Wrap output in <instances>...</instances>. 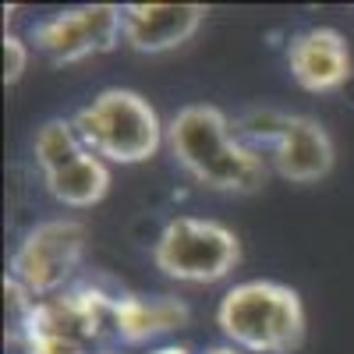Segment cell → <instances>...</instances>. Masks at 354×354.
Wrapping results in <instances>:
<instances>
[{"label":"cell","instance_id":"4","mask_svg":"<svg viewBox=\"0 0 354 354\" xmlns=\"http://www.w3.org/2000/svg\"><path fill=\"white\" fill-rule=\"evenodd\" d=\"M241 262V241L230 227L202 216L170 220L153 245V266L177 283H216Z\"/></svg>","mask_w":354,"mask_h":354},{"label":"cell","instance_id":"15","mask_svg":"<svg viewBox=\"0 0 354 354\" xmlns=\"http://www.w3.org/2000/svg\"><path fill=\"white\" fill-rule=\"evenodd\" d=\"M205 354H245V351H238V347H209V351H205Z\"/></svg>","mask_w":354,"mask_h":354},{"label":"cell","instance_id":"10","mask_svg":"<svg viewBox=\"0 0 354 354\" xmlns=\"http://www.w3.org/2000/svg\"><path fill=\"white\" fill-rule=\"evenodd\" d=\"M192 319V308L181 298H142V294H117L113 298V337L121 344H149L163 333L185 330Z\"/></svg>","mask_w":354,"mask_h":354},{"label":"cell","instance_id":"13","mask_svg":"<svg viewBox=\"0 0 354 354\" xmlns=\"http://www.w3.org/2000/svg\"><path fill=\"white\" fill-rule=\"evenodd\" d=\"M28 68V46L18 36H4V82L15 85Z\"/></svg>","mask_w":354,"mask_h":354},{"label":"cell","instance_id":"2","mask_svg":"<svg viewBox=\"0 0 354 354\" xmlns=\"http://www.w3.org/2000/svg\"><path fill=\"white\" fill-rule=\"evenodd\" d=\"M216 326L245 354H294L305 344L301 294L277 280L234 283L216 305Z\"/></svg>","mask_w":354,"mask_h":354},{"label":"cell","instance_id":"3","mask_svg":"<svg viewBox=\"0 0 354 354\" xmlns=\"http://www.w3.org/2000/svg\"><path fill=\"white\" fill-rule=\"evenodd\" d=\"M82 142L106 163H145L160 153L163 124L153 103L131 88H103V93L71 117Z\"/></svg>","mask_w":354,"mask_h":354},{"label":"cell","instance_id":"6","mask_svg":"<svg viewBox=\"0 0 354 354\" xmlns=\"http://www.w3.org/2000/svg\"><path fill=\"white\" fill-rule=\"evenodd\" d=\"M124 39V8L88 4L43 18L32 28V43L53 64H78L88 57L110 53Z\"/></svg>","mask_w":354,"mask_h":354},{"label":"cell","instance_id":"5","mask_svg":"<svg viewBox=\"0 0 354 354\" xmlns=\"http://www.w3.org/2000/svg\"><path fill=\"white\" fill-rule=\"evenodd\" d=\"M85 223L64 216V220H43L32 230H25L11 255V273L36 301L61 294V287L75 277L85 255Z\"/></svg>","mask_w":354,"mask_h":354},{"label":"cell","instance_id":"9","mask_svg":"<svg viewBox=\"0 0 354 354\" xmlns=\"http://www.w3.org/2000/svg\"><path fill=\"white\" fill-rule=\"evenodd\" d=\"M205 21L202 4H128L124 43L138 53H167L188 43Z\"/></svg>","mask_w":354,"mask_h":354},{"label":"cell","instance_id":"14","mask_svg":"<svg viewBox=\"0 0 354 354\" xmlns=\"http://www.w3.org/2000/svg\"><path fill=\"white\" fill-rule=\"evenodd\" d=\"M153 354H192L185 344H170V347H160V351H153Z\"/></svg>","mask_w":354,"mask_h":354},{"label":"cell","instance_id":"7","mask_svg":"<svg viewBox=\"0 0 354 354\" xmlns=\"http://www.w3.org/2000/svg\"><path fill=\"white\" fill-rule=\"evenodd\" d=\"M266 149H270L277 174L283 181H294V185L322 181V177L333 170V160H337L330 131L322 128L315 117H305V113H283L280 128H277V135L270 138Z\"/></svg>","mask_w":354,"mask_h":354},{"label":"cell","instance_id":"11","mask_svg":"<svg viewBox=\"0 0 354 354\" xmlns=\"http://www.w3.org/2000/svg\"><path fill=\"white\" fill-rule=\"evenodd\" d=\"M43 181H46V192L68 209H93L110 192V167L93 149H85L75 160L46 170Z\"/></svg>","mask_w":354,"mask_h":354},{"label":"cell","instance_id":"12","mask_svg":"<svg viewBox=\"0 0 354 354\" xmlns=\"http://www.w3.org/2000/svg\"><path fill=\"white\" fill-rule=\"evenodd\" d=\"M25 354H88L85 344H75L68 337H50V333H25Z\"/></svg>","mask_w":354,"mask_h":354},{"label":"cell","instance_id":"8","mask_svg":"<svg viewBox=\"0 0 354 354\" xmlns=\"http://www.w3.org/2000/svg\"><path fill=\"white\" fill-rule=\"evenodd\" d=\"M287 68L305 93H337L351 78V50L337 28H305L287 46Z\"/></svg>","mask_w":354,"mask_h":354},{"label":"cell","instance_id":"1","mask_svg":"<svg viewBox=\"0 0 354 354\" xmlns=\"http://www.w3.org/2000/svg\"><path fill=\"white\" fill-rule=\"evenodd\" d=\"M167 145L192 181L213 192L252 195L266 185V160L238 138L227 113L209 103H192L167 124Z\"/></svg>","mask_w":354,"mask_h":354}]
</instances>
